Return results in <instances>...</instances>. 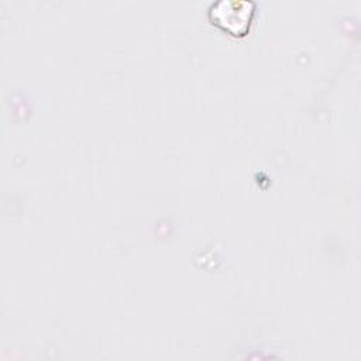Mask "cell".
<instances>
[{"label": "cell", "mask_w": 361, "mask_h": 361, "mask_svg": "<svg viewBox=\"0 0 361 361\" xmlns=\"http://www.w3.org/2000/svg\"><path fill=\"white\" fill-rule=\"evenodd\" d=\"M251 0H217L209 8L210 20L233 35H244L254 16Z\"/></svg>", "instance_id": "cell-1"}]
</instances>
